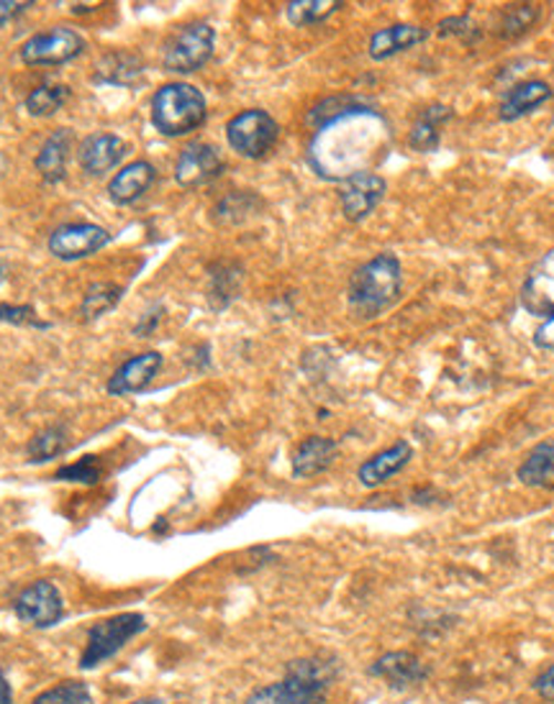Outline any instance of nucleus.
Masks as SVG:
<instances>
[{
    "instance_id": "a211bd4d",
    "label": "nucleus",
    "mask_w": 554,
    "mask_h": 704,
    "mask_svg": "<svg viewBox=\"0 0 554 704\" xmlns=\"http://www.w3.org/2000/svg\"><path fill=\"white\" fill-rule=\"evenodd\" d=\"M552 95V87L544 83V80H529V83L511 87L501 101V120H516L521 116H526V113H532L540 108V105L547 103Z\"/></svg>"
},
{
    "instance_id": "f3484780",
    "label": "nucleus",
    "mask_w": 554,
    "mask_h": 704,
    "mask_svg": "<svg viewBox=\"0 0 554 704\" xmlns=\"http://www.w3.org/2000/svg\"><path fill=\"white\" fill-rule=\"evenodd\" d=\"M124 151H126V144L118 139V136H111V134L91 136V139L80 144V154H77L80 167H83L87 175H103L122 161Z\"/></svg>"
},
{
    "instance_id": "72a5a7b5",
    "label": "nucleus",
    "mask_w": 554,
    "mask_h": 704,
    "mask_svg": "<svg viewBox=\"0 0 554 704\" xmlns=\"http://www.w3.org/2000/svg\"><path fill=\"white\" fill-rule=\"evenodd\" d=\"M534 690H536V694H540L542 700H547V702L554 704V663H552L550 669H544L540 676H536Z\"/></svg>"
},
{
    "instance_id": "0eeeda50",
    "label": "nucleus",
    "mask_w": 554,
    "mask_h": 704,
    "mask_svg": "<svg viewBox=\"0 0 554 704\" xmlns=\"http://www.w3.org/2000/svg\"><path fill=\"white\" fill-rule=\"evenodd\" d=\"M85 50V39L67 27H58L31 36L21 46V60L27 64H64Z\"/></svg>"
},
{
    "instance_id": "4468645a",
    "label": "nucleus",
    "mask_w": 554,
    "mask_h": 704,
    "mask_svg": "<svg viewBox=\"0 0 554 704\" xmlns=\"http://www.w3.org/2000/svg\"><path fill=\"white\" fill-rule=\"evenodd\" d=\"M159 367H163V356L157 351H147L139 356H132V359L124 361L122 367L116 369V375L111 377L108 392L111 395H132L139 392L147 387L151 379L157 377Z\"/></svg>"
},
{
    "instance_id": "f257e3e1",
    "label": "nucleus",
    "mask_w": 554,
    "mask_h": 704,
    "mask_svg": "<svg viewBox=\"0 0 554 704\" xmlns=\"http://www.w3.org/2000/svg\"><path fill=\"white\" fill-rule=\"evenodd\" d=\"M390 147V126L377 111L344 108L326 118L318 134L313 136L309 159L326 180H349V177L369 172Z\"/></svg>"
},
{
    "instance_id": "2f4dec72",
    "label": "nucleus",
    "mask_w": 554,
    "mask_h": 704,
    "mask_svg": "<svg viewBox=\"0 0 554 704\" xmlns=\"http://www.w3.org/2000/svg\"><path fill=\"white\" fill-rule=\"evenodd\" d=\"M0 323H13V326H39L46 328V323H39L36 311L29 305H0Z\"/></svg>"
},
{
    "instance_id": "e433bc0d",
    "label": "nucleus",
    "mask_w": 554,
    "mask_h": 704,
    "mask_svg": "<svg viewBox=\"0 0 554 704\" xmlns=\"http://www.w3.org/2000/svg\"><path fill=\"white\" fill-rule=\"evenodd\" d=\"M0 704H13V692H11V684H8L6 674H3V669H0Z\"/></svg>"
},
{
    "instance_id": "2eb2a0df",
    "label": "nucleus",
    "mask_w": 554,
    "mask_h": 704,
    "mask_svg": "<svg viewBox=\"0 0 554 704\" xmlns=\"http://www.w3.org/2000/svg\"><path fill=\"white\" fill-rule=\"evenodd\" d=\"M521 303L534 315L550 318L554 313V252L544 256L529 274L524 290H521Z\"/></svg>"
},
{
    "instance_id": "20e7f679",
    "label": "nucleus",
    "mask_w": 554,
    "mask_h": 704,
    "mask_svg": "<svg viewBox=\"0 0 554 704\" xmlns=\"http://www.w3.org/2000/svg\"><path fill=\"white\" fill-rule=\"evenodd\" d=\"M144 628H147V620H144V614L139 612H124L116 614V618L98 622V626L91 628V633H87L80 666L95 669L101 666L103 661L114 659V655L122 651L132 638L139 635Z\"/></svg>"
},
{
    "instance_id": "bb28decb",
    "label": "nucleus",
    "mask_w": 554,
    "mask_h": 704,
    "mask_svg": "<svg viewBox=\"0 0 554 704\" xmlns=\"http://www.w3.org/2000/svg\"><path fill=\"white\" fill-rule=\"evenodd\" d=\"M342 3L336 0H299V3L288 6V19L295 27H309V23H318L332 15Z\"/></svg>"
},
{
    "instance_id": "b1692460",
    "label": "nucleus",
    "mask_w": 554,
    "mask_h": 704,
    "mask_svg": "<svg viewBox=\"0 0 554 704\" xmlns=\"http://www.w3.org/2000/svg\"><path fill=\"white\" fill-rule=\"evenodd\" d=\"M449 118H452V108H447V105H431L429 111H424V116L419 118V124H416L414 134H411L414 149H419V151L437 149L439 126Z\"/></svg>"
},
{
    "instance_id": "1a4fd4ad",
    "label": "nucleus",
    "mask_w": 554,
    "mask_h": 704,
    "mask_svg": "<svg viewBox=\"0 0 554 704\" xmlns=\"http://www.w3.org/2000/svg\"><path fill=\"white\" fill-rule=\"evenodd\" d=\"M326 684L285 671V679L254 690L244 704H326Z\"/></svg>"
},
{
    "instance_id": "473e14b6",
    "label": "nucleus",
    "mask_w": 554,
    "mask_h": 704,
    "mask_svg": "<svg viewBox=\"0 0 554 704\" xmlns=\"http://www.w3.org/2000/svg\"><path fill=\"white\" fill-rule=\"evenodd\" d=\"M449 34H454V36L470 34V39H472V36H478V31H475V27H472V21L468 19V15H454V19H445L439 23V36H449Z\"/></svg>"
},
{
    "instance_id": "dca6fc26",
    "label": "nucleus",
    "mask_w": 554,
    "mask_h": 704,
    "mask_svg": "<svg viewBox=\"0 0 554 704\" xmlns=\"http://www.w3.org/2000/svg\"><path fill=\"white\" fill-rule=\"evenodd\" d=\"M411 459H414L411 443L398 441V443H393L390 449L375 453L373 459L365 461V464L359 466L357 476H359V482L365 484V487H380L383 482H388L393 474H398L400 469H404Z\"/></svg>"
},
{
    "instance_id": "412c9836",
    "label": "nucleus",
    "mask_w": 554,
    "mask_h": 704,
    "mask_svg": "<svg viewBox=\"0 0 554 704\" xmlns=\"http://www.w3.org/2000/svg\"><path fill=\"white\" fill-rule=\"evenodd\" d=\"M336 459V443L324 435H311L299 446L293 456V474L299 476H316L326 472Z\"/></svg>"
},
{
    "instance_id": "4c0bfd02",
    "label": "nucleus",
    "mask_w": 554,
    "mask_h": 704,
    "mask_svg": "<svg viewBox=\"0 0 554 704\" xmlns=\"http://www.w3.org/2000/svg\"><path fill=\"white\" fill-rule=\"evenodd\" d=\"M132 704H165L163 700H155V697H147V700H136Z\"/></svg>"
},
{
    "instance_id": "c9c22d12",
    "label": "nucleus",
    "mask_w": 554,
    "mask_h": 704,
    "mask_svg": "<svg viewBox=\"0 0 554 704\" xmlns=\"http://www.w3.org/2000/svg\"><path fill=\"white\" fill-rule=\"evenodd\" d=\"M31 8V3H13V0H0V29L6 27L8 21H13L15 15Z\"/></svg>"
},
{
    "instance_id": "9b49d317",
    "label": "nucleus",
    "mask_w": 554,
    "mask_h": 704,
    "mask_svg": "<svg viewBox=\"0 0 554 704\" xmlns=\"http://www.w3.org/2000/svg\"><path fill=\"white\" fill-rule=\"evenodd\" d=\"M223 172V159L219 157V151L208 144H188L182 149L178 165H175V180H178L182 188H200V185L216 180Z\"/></svg>"
},
{
    "instance_id": "aec40b11",
    "label": "nucleus",
    "mask_w": 554,
    "mask_h": 704,
    "mask_svg": "<svg viewBox=\"0 0 554 704\" xmlns=\"http://www.w3.org/2000/svg\"><path fill=\"white\" fill-rule=\"evenodd\" d=\"M155 167L149 161H132V165L124 167L114 180L108 185V192L114 202H122V206H128V202L139 200L144 192L151 188L155 182Z\"/></svg>"
},
{
    "instance_id": "a878e982",
    "label": "nucleus",
    "mask_w": 554,
    "mask_h": 704,
    "mask_svg": "<svg viewBox=\"0 0 554 704\" xmlns=\"http://www.w3.org/2000/svg\"><path fill=\"white\" fill-rule=\"evenodd\" d=\"M70 98V91L64 85H42L27 98V111L31 116H52L58 113Z\"/></svg>"
},
{
    "instance_id": "5701e85b",
    "label": "nucleus",
    "mask_w": 554,
    "mask_h": 704,
    "mask_svg": "<svg viewBox=\"0 0 554 704\" xmlns=\"http://www.w3.org/2000/svg\"><path fill=\"white\" fill-rule=\"evenodd\" d=\"M70 149H72L70 128H60V132H54L50 139L44 141L42 151L36 154V169L46 182L62 180L64 169H67Z\"/></svg>"
},
{
    "instance_id": "f704fd0d",
    "label": "nucleus",
    "mask_w": 554,
    "mask_h": 704,
    "mask_svg": "<svg viewBox=\"0 0 554 704\" xmlns=\"http://www.w3.org/2000/svg\"><path fill=\"white\" fill-rule=\"evenodd\" d=\"M534 344L540 346V349H544V351H554V313L550 315L547 321L542 323L540 328H536Z\"/></svg>"
},
{
    "instance_id": "58836bf2",
    "label": "nucleus",
    "mask_w": 554,
    "mask_h": 704,
    "mask_svg": "<svg viewBox=\"0 0 554 704\" xmlns=\"http://www.w3.org/2000/svg\"><path fill=\"white\" fill-rule=\"evenodd\" d=\"M3 274H6V266L0 264V282H3Z\"/></svg>"
},
{
    "instance_id": "4be33fe9",
    "label": "nucleus",
    "mask_w": 554,
    "mask_h": 704,
    "mask_svg": "<svg viewBox=\"0 0 554 704\" xmlns=\"http://www.w3.org/2000/svg\"><path fill=\"white\" fill-rule=\"evenodd\" d=\"M519 480L526 487L554 492V439L542 441L540 446L532 449L524 464L519 466Z\"/></svg>"
},
{
    "instance_id": "7ed1b4c3",
    "label": "nucleus",
    "mask_w": 554,
    "mask_h": 704,
    "mask_svg": "<svg viewBox=\"0 0 554 704\" xmlns=\"http://www.w3.org/2000/svg\"><path fill=\"white\" fill-rule=\"evenodd\" d=\"M206 98L198 87L170 83L159 87L151 98V124L165 136H185L203 126Z\"/></svg>"
},
{
    "instance_id": "cd10ccee",
    "label": "nucleus",
    "mask_w": 554,
    "mask_h": 704,
    "mask_svg": "<svg viewBox=\"0 0 554 704\" xmlns=\"http://www.w3.org/2000/svg\"><path fill=\"white\" fill-rule=\"evenodd\" d=\"M124 290L118 285H111V282H98L85 293L83 301V315L85 318H98L106 311H111L118 301H122Z\"/></svg>"
},
{
    "instance_id": "c85d7f7f",
    "label": "nucleus",
    "mask_w": 554,
    "mask_h": 704,
    "mask_svg": "<svg viewBox=\"0 0 554 704\" xmlns=\"http://www.w3.org/2000/svg\"><path fill=\"white\" fill-rule=\"evenodd\" d=\"M31 704H95V700L83 682H62L39 694Z\"/></svg>"
},
{
    "instance_id": "6ab92c4d",
    "label": "nucleus",
    "mask_w": 554,
    "mask_h": 704,
    "mask_svg": "<svg viewBox=\"0 0 554 704\" xmlns=\"http://www.w3.org/2000/svg\"><path fill=\"white\" fill-rule=\"evenodd\" d=\"M429 31L421 27H408V23H398V27L380 29L369 39V56L373 60H388V56L411 50V46L427 42Z\"/></svg>"
},
{
    "instance_id": "f03ea898",
    "label": "nucleus",
    "mask_w": 554,
    "mask_h": 704,
    "mask_svg": "<svg viewBox=\"0 0 554 704\" xmlns=\"http://www.w3.org/2000/svg\"><path fill=\"white\" fill-rule=\"evenodd\" d=\"M404 272L398 256L377 254L352 274L349 280V307L359 318H375L398 301Z\"/></svg>"
},
{
    "instance_id": "ddd939ff",
    "label": "nucleus",
    "mask_w": 554,
    "mask_h": 704,
    "mask_svg": "<svg viewBox=\"0 0 554 704\" xmlns=\"http://www.w3.org/2000/svg\"><path fill=\"white\" fill-rule=\"evenodd\" d=\"M369 674L383 679V682L396 686V690H406V686L421 684L424 679L429 676V671L414 653L396 651L380 655V659L373 663V669H369Z\"/></svg>"
},
{
    "instance_id": "c756f323",
    "label": "nucleus",
    "mask_w": 554,
    "mask_h": 704,
    "mask_svg": "<svg viewBox=\"0 0 554 704\" xmlns=\"http://www.w3.org/2000/svg\"><path fill=\"white\" fill-rule=\"evenodd\" d=\"M103 476V469L98 464V459L95 456H85L80 459L77 464H67L62 466L58 474H54V480L60 482H80V484H95L101 482Z\"/></svg>"
},
{
    "instance_id": "7c9ffc66",
    "label": "nucleus",
    "mask_w": 554,
    "mask_h": 704,
    "mask_svg": "<svg viewBox=\"0 0 554 704\" xmlns=\"http://www.w3.org/2000/svg\"><path fill=\"white\" fill-rule=\"evenodd\" d=\"M540 19V6H511L509 13L503 19V36H516L521 31H526L532 23Z\"/></svg>"
},
{
    "instance_id": "9d476101",
    "label": "nucleus",
    "mask_w": 554,
    "mask_h": 704,
    "mask_svg": "<svg viewBox=\"0 0 554 704\" xmlns=\"http://www.w3.org/2000/svg\"><path fill=\"white\" fill-rule=\"evenodd\" d=\"M111 241V233L95 223H67L60 225L50 237V252L62 262H75L91 254H98Z\"/></svg>"
},
{
    "instance_id": "6e6552de",
    "label": "nucleus",
    "mask_w": 554,
    "mask_h": 704,
    "mask_svg": "<svg viewBox=\"0 0 554 704\" xmlns=\"http://www.w3.org/2000/svg\"><path fill=\"white\" fill-rule=\"evenodd\" d=\"M13 610L19 614V620L27 622V626L52 628L62 620L64 602L60 589L54 587L52 581H34V585H29L19 597H15Z\"/></svg>"
},
{
    "instance_id": "39448f33",
    "label": "nucleus",
    "mask_w": 554,
    "mask_h": 704,
    "mask_svg": "<svg viewBox=\"0 0 554 704\" xmlns=\"http://www.w3.org/2000/svg\"><path fill=\"white\" fill-rule=\"evenodd\" d=\"M216 31L203 21L188 23V27L178 29L173 34L170 42L165 46V67L178 75H188L203 67L213 54Z\"/></svg>"
},
{
    "instance_id": "f8f14e48",
    "label": "nucleus",
    "mask_w": 554,
    "mask_h": 704,
    "mask_svg": "<svg viewBox=\"0 0 554 704\" xmlns=\"http://www.w3.org/2000/svg\"><path fill=\"white\" fill-rule=\"evenodd\" d=\"M385 190H388V185H385L383 177L375 172H363V175L349 177V180H344V188H342L344 216H347L349 221H363V218H367L377 208V202L385 198Z\"/></svg>"
},
{
    "instance_id": "393cba45",
    "label": "nucleus",
    "mask_w": 554,
    "mask_h": 704,
    "mask_svg": "<svg viewBox=\"0 0 554 704\" xmlns=\"http://www.w3.org/2000/svg\"><path fill=\"white\" fill-rule=\"evenodd\" d=\"M70 446V433L64 425H50L44 428L42 433H36L29 443V459L36 461V464H44V461H52L62 456Z\"/></svg>"
},
{
    "instance_id": "423d86ee",
    "label": "nucleus",
    "mask_w": 554,
    "mask_h": 704,
    "mask_svg": "<svg viewBox=\"0 0 554 704\" xmlns=\"http://www.w3.org/2000/svg\"><path fill=\"white\" fill-rule=\"evenodd\" d=\"M280 128L275 118L264 111H242L239 116L229 120L227 139L231 149L242 154L247 159H262L272 147H275Z\"/></svg>"
}]
</instances>
